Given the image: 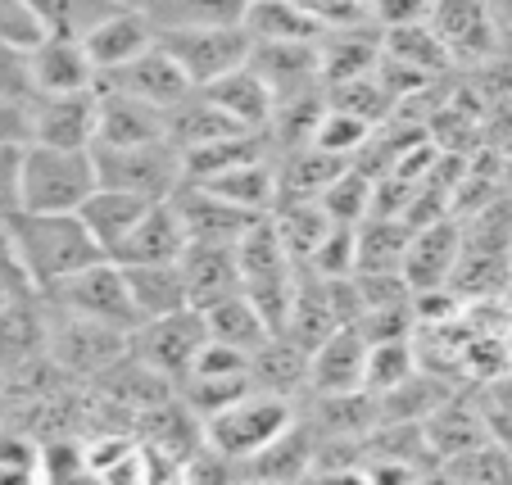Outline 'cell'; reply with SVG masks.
Returning <instances> with one entry per match:
<instances>
[{"instance_id": "1", "label": "cell", "mask_w": 512, "mask_h": 485, "mask_svg": "<svg viewBox=\"0 0 512 485\" xmlns=\"http://www.w3.org/2000/svg\"><path fill=\"white\" fill-rule=\"evenodd\" d=\"M5 241H10V254L23 263V272L32 277L37 291L73 277L78 268L105 259L91 232L82 227L78 214H28V209H14L5 218Z\"/></svg>"}, {"instance_id": "2", "label": "cell", "mask_w": 512, "mask_h": 485, "mask_svg": "<svg viewBox=\"0 0 512 485\" xmlns=\"http://www.w3.org/2000/svg\"><path fill=\"white\" fill-rule=\"evenodd\" d=\"M100 186L91 150L37 146L28 141L19 155V209L28 214H78L82 200Z\"/></svg>"}, {"instance_id": "3", "label": "cell", "mask_w": 512, "mask_h": 485, "mask_svg": "<svg viewBox=\"0 0 512 485\" xmlns=\"http://www.w3.org/2000/svg\"><path fill=\"white\" fill-rule=\"evenodd\" d=\"M236 268H241V291L259 304V313L268 318V327L286 331V313L295 300V282H300V268L286 254L272 218H254L241 236H236Z\"/></svg>"}, {"instance_id": "4", "label": "cell", "mask_w": 512, "mask_h": 485, "mask_svg": "<svg viewBox=\"0 0 512 485\" xmlns=\"http://www.w3.org/2000/svg\"><path fill=\"white\" fill-rule=\"evenodd\" d=\"M46 309V359L55 363L64 377H91L109 372L118 359L132 354V331L114 327V322H96L82 318V313L55 309V304L41 300Z\"/></svg>"}, {"instance_id": "5", "label": "cell", "mask_w": 512, "mask_h": 485, "mask_svg": "<svg viewBox=\"0 0 512 485\" xmlns=\"http://www.w3.org/2000/svg\"><path fill=\"white\" fill-rule=\"evenodd\" d=\"M295 422V404L281 395H268V390H245L241 399L223 404L218 413L200 418V440L209 449H218L223 458L241 463L254 449H263L277 431H286Z\"/></svg>"}, {"instance_id": "6", "label": "cell", "mask_w": 512, "mask_h": 485, "mask_svg": "<svg viewBox=\"0 0 512 485\" xmlns=\"http://www.w3.org/2000/svg\"><path fill=\"white\" fill-rule=\"evenodd\" d=\"M41 300L55 304V309L82 313V318L114 322V327H127V331L141 322V313H136V304H132V291H127L123 263H114L109 254L87 263V268H78L73 277H64V282L46 286Z\"/></svg>"}, {"instance_id": "7", "label": "cell", "mask_w": 512, "mask_h": 485, "mask_svg": "<svg viewBox=\"0 0 512 485\" xmlns=\"http://www.w3.org/2000/svg\"><path fill=\"white\" fill-rule=\"evenodd\" d=\"M100 186L132 191L145 200H168L182 186V155L168 141H141V146H91Z\"/></svg>"}, {"instance_id": "8", "label": "cell", "mask_w": 512, "mask_h": 485, "mask_svg": "<svg viewBox=\"0 0 512 485\" xmlns=\"http://www.w3.org/2000/svg\"><path fill=\"white\" fill-rule=\"evenodd\" d=\"M155 41L177 59L191 87H209L250 59V37L241 23H213V28H159Z\"/></svg>"}, {"instance_id": "9", "label": "cell", "mask_w": 512, "mask_h": 485, "mask_svg": "<svg viewBox=\"0 0 512 485\" xmlns=\"http://www.w3.org/2000/svg\"><path fill=\"white\" fill-rule=\"evenodd\" d=\"M204 345V318L200 309H177V313H159V318H145L132 327V354L155 368L159 377L177 381L186 377V368L195 363Z\"/></svg>"}, {"instance_id": "10", "label": "cell", "mask_w": 512, "mask_h": 485, "mask_svg": "<svg viewBox=\"0 0 512 485\" xmlns=\"http://www.w3.org/2000/svg\"><path fill=\"white\" fill-rule=\"evenodd\" d=\"M426 23L440 32L454 64H485L499 55L503 32L490 0H431Z\"/></svg>"}, {"instance_id": "11", "label": "cell", "mask_w": 512, "mask_h": 485, "mask_svg": "<svg viewBox=\"0 0 512 485\" xmlns=\"http://www.w3.org/2000/svg\"><path fill=\"white\" fill-rule=\"evenodd\" d=\"M96 87L123 91V96H136V100H145V105H155V109H173L177 100H186L195 91L191 78L177 68V59L168 55L159 41L150 50H141V55H132L127 64L96 73Z\"/></svg>"}, {"instance_id": "12", "label": "cell", "mask_w": 512, "mask_h": 485, "mask_svg": "<svg viewBox=\"0 0 512 485\" xmlns=\"http://www.w3.org/2000/svg\"><path fill=\"white\" fill-rule=\"evenodd\" d=\"M28 141L64 150H91L96 141V91L37 96L28 105Z\"/></svg>"}, {"instance_id": "13", "label": "cell", "mask_w": 512, "mask_h": 485, "mask_svg": "<svg viewBox=\"0 0 512 485\" xmlns=\"http://www.w3.org/2000/svg\"><path fill=\"white\" fill-rule=\"evenodd\" d=\"M458 250H463V227L458 218H431V223H417L413 236H408V250H404V282L413 291H426V286H449V272L458 263Z\"/></svg>"}, {"instance_id": "14", "label": "cell", "mask_w": 512, "mask_h": 485, "mask_svg": "<svg viewBox=\"0 0 512 485\" xmlns=\"http://www.w3.org/2000/svg\"><path fill=\"white\" fill-rule=\"evenodd\" d=\"M182 282L191 309H209L223 295L241 291V268H236V241H186L182 259Z\"/></svg>"}, {"instance_id": "15", "label": "cell", "mask_w": 512, "mask_h": 485, "mask_svg": "<svg viewBox=\"0 0 512 485\" xmlns=\"http://www.w3.org/2000/svg\"><path fill=\"white\" fill-rule=\"evenodd\" d=\"M32 59V87L37 96H78L96 91V64L78 37H41L28 50Z\"/></svg>"}, {"instance_id": "16", "label": "cell", "mask_w": 512, "mask_h": 485, "mask_svg": "<svg viewBox=\"0 0 512 485\" xmlns=\"http://www.w3.org/2000/svg\"><path fill=\"white\" fill-rule=\"evenodd\" d=\"M363 359L368 340L358 327H336L309 350V390L304 395H336V390H363Z\"/></svg>"}, {"instance_id": "17", "label": "cell", "mask_w": 512, "mask_h": 485, "mask_svg": "<svg viewBox=\"0 0 512 485\" xmlns=\"http://www.w3.org/2000/svg\"><path fill=\"white\" fill-rule=\"evenodd\" d=\"M245 64L268 82L277 100L322 87V78H318V41H254Z\"/></svg>"}, {"instance_id": "18", "label": "cell", "mask_w": 512, "mask_h": 485, "mask_svg": "<svg viewBox=\"0 0 512 485\" xmlns=\"http://www.w3.org/2000/svg\"><path fill=\"white\" fill-rule=\"evenodd\" d=\"M186 250V227L177 218L173 200H155L136 218V227L114 245V263H177Z\"/></svg>"}, {"instance_id": "19", "label": "cell", "mask_w": 512, "mask_h": 485, "mask_svg": "<svg viewBox=\"0 0 512 485\" xmlns=\"http://www.w3.org/2000/svg\"><path fill=\"white\" fill-rule=\"evenodd\" d=\"M78 41L87 46L96 73H105V68H118L132 55H141V50L155 46V23L145 19L141 5H118L114 14H105V19L96 23V28L82 32Z\"/></svg>"}, {"instance_id": "20", "label": "cell", "mask_w": 512, "mask_h": 485, "mask_svg": "<svg viewBox=\"0 0 512 485\" xmlns=\"http://www.w3.org/2000/svg\"><path fill=\"white\" fill-rule=\"evenodd\" d=\"M141 141H164V109L123 96V91L96 87V141L91 146H141Z\"/></svg>"}, {"instance_id": "21", "label": "cell", "mask_w": 512, "mask_h": 485, "mask_svg": "<svg viewBox=\"0 0 512 485\" xmlns=\"http://www.w3.org/2000/svg\"><path fill=\"white\" fill-rule=\"evenodd\" d=\"M168 200H173L177 218H182V227H186V241H236L254 218H263V214H245V209H236L223 195L204 191V186H195V182H182Z\"/></svg>"}, {"instance_id": "22", "label": "cell", "mask_w": 512, "mask_h": 485, "mask_svg": "<svg viewBox=\"0 0 512 485\" xmlns=\"http://www.w3.org/2000/svg\"><path fill=\"white\" fill-rule=\"evenodd\" d=\"M313 454H318V436L304 418H295L286 431L268 440L263 449H254L250 458L236 463V476H259V481H300L313 472Z\"/></svg>"}, {"instance_id": "23", "label": "cell", "mask_w": 512, "mask_h": 485, "mask_svg": "<svg viewBox=\"0 0 512 485\" xmlns=\"http://www.w3.org/2000/svg\"><path fill=\"white\" fill-rule=\"evenodd\" d=\"M200 91L223 109L236 127H245V132H268L272 109H277V96H272V87L254 73L250 64L232 68V73H223V78H213L209 87H200Z\"/></svg>"}, {"instance_id": "24", "label": "cell", "mask_w": 512, "mask_h": 485, "mask_svg": "<svg viewBox=\"0 0 512 485\" xmlns=\"http://www.w3.org/2000/svg\"><path fill=\"white\" fill-rule=\"evenodd\" d=\"M250 386L281 395L300 408L304 390H309V350L295 345L290 336H268L259 350L250 354Z\"/></svg>"}, {"instance_id": "25", "label": "cell", "mask_w": 512, "mask_h": 485, "mask_svg": "<svg viewBox=\"0 0 512 485\" xmlns=\"http://www.w3.org/2000/svg\"><path fill=\"white\" fill-rule=\"evenodd\" d=\"M381 59V32L372 23H358V28H331L318 37V78L322 87L331 82H349L372 73Z\"/></svg>"}, {"instance_id": "26", "label": "cell", "mask_w": 512, "mask_h": 485, "mask_svg": "<svg viewBox=\"0 0 512 485\" xmlns=\"http://www.w3.org/2000/svg\"><path fill=\"white\" fill-rule=\"evenodd\" d=\"M195 186L223 195L227 204L245 209V214H272V204H277V164H272V155H259V159H245L236 168L204 177Z\"/></svg>"}, {"instance_id": "27", "label": "cell", "mask_w": 512, "mask_h": 485, "mask_svg": "<svg viewBox=\"0 0 512 485\" xmlns=\"http://www.w3.org/2000/svg\"><path fill=\"white\" fill-rule=\"evenodd\" d=\"M150 204H155V200H145V195L114 191V186H96V191L82 200L78 218H82V227L91 232V241H96L105 254H114V245L132 232L136 218H141Z\"/></svg>"}, {"instance_id": "28", "label": "cell", "mask_w": 512, "mask_h": 485, "mask_svg": "<svg viewBox=\"0 0 512 485\" xmlns=\"http://www.w3.org/2000/svg\"><path fill=\"white\" fill-rule=\"evenodd\" d=\"M200 318H204V336L223 340V345H232V350H241V354H254L268 336H277V331L268 327V318L259 313V304L245 291L223 295L218 304L200 309Z\"/></svg>"}, {"instance_id": "29", "label": "cell", "mask_w": 512, "mask_h": 485, "mask_svg": "<svg viewBox=\"0 0 512 485\" xmlns=\"http://www.w3.org/2000/svg\"><path fill=\"white\" fill-rule=\"evenodd\" d=\"M377 32H381V55L404 64V68H413V73H422V78H440V73L454 68V55L445 50L440 32H435L426 19L399 23V28H377Z\"/></svg>"}, {"instance_id": "30", "label": "cell", "mask_w": 512, "mask_h": 485, "mask_svg": "<svg viewBox=\"0 0 512 485\" xmlns=\"http://www.w3.org/2000/svg\"><path fill=\"white\" fill-rule=\"evenodd\" d=\"M413 223L399 214H368L354 223V272H386L404 263Z\"/></svg>"}, {"instance_id": "31", "label": "cell", "mask_w": 512, "mask_h": 485, "mask_svg": "<svg viewBox=\"0 0 512 485\" xmlns=\"http://www.w3.org/2000/svg\"><path fill=\"white\" fill-rule=\"evenodd\" d=\"M123 277H127V291H132V304H136V313H141V322L159 318V313L191 309L177 263H123Z\"/></svg>"}, {"instance_id": "32", "label": "cell", "mask_w": 512, "mask_h": 485, "mask_svg": "<svg viewBox=\"0 0 512 485\" xmlns=\"http://www.w3.org/2000/svg\"><path fill=\"white\" fill-rule=\"evenodd\" d=\"M245 37L254 41H318L322 28L300 0H245Z\"/></svg>"}, {"instance_id": "33", "label": "cell", "mask_w": 512, "mask_h": 485, "mask_svg": "<svg viewBox=\"0 0 512 485\" xmlns=\"http://www.w3.org/2000/svg\"><path fill=\"white\" fill-rule=\"evenodd\" d=\"M268 218L277 227L286 254L295 259V268H304L313 259V250L322 245V236L331 232V214L318 200H281V204H272Z\"/></svg>"}, {"instance_id": "34", "label": "cell", "mask_w": 512, "mask_h": 485, "mask_svg": "<svg viewBox=\"0 0 512 485\" xmlns=\"http://www.w3.org/2000/svg\"><path fill=\"white\" fill-rule=\"evenodd\" d=\"M422 436H426V449L435 454V463H440V458L458 454V449H472V445H481V440H490V427H485L481 408H463L458 399H445V404L422 422Z\"/></svg>"}, {"instance_id": "35", "label": "cell", "mask_w": 512, "mask_h": 485, "mask_svg": "<svg viewBox=\"0 0 512 485\" xmlns=\"http://www.w3.org/2000/svg\"><path fill=\"white\" fill-rule=\"evenodd\" d=\"M46 354V309H41V291L28 300L0 309V363H28Z\"/></svg>"}, {"instance_id": "36", "label": "cell", "mask_w": 512, "mask_h": 485, "mask_svg": "<svg viewBox=\"0 0 512 485\" xmlns=\"http://www.w3.org/2000/svg\"><path fill=\"white\" fill-rule=\"evenodd\" d=\"M145 19L159 28H213V23H241L245 0H141Z\"/></svg>"}, {"instance_id": "37", "label": "cell", "mask_w": 512, "mask_h": 485, "mask_svg": "<svg viewBox=\"0 0 512 485\" xmlns=\"http://www.w3.org/2000/svg\"><path fill=\"white\" fill-rule=\"evenodd\" d=\"M322 96H327L331 109H345V114L363 118V123H372V127H381L399 109V100L381 87L377 73H363V78H349V82H331V87H322Z\"/></svg>"}, {"instance_id": "38", "label": "cell", "mask_w": 512, "mask_h": 485, "mask_svg": "<svg viewBox=\"0 0 512 485\" xmlns=\"http://www.w3.org/2000/svg\"><path fill=\"white\" fill-rule=\"evenodd\" d=\"M417 372V350L413 336H395V340H368V359H363V390L386 395L399 381H408Z\"/></svg>"}, {"instance_id": "39", "label": "cell", "mask_w": 512, "mask_h": 485, "mask_svg": "<svg viewBox=\"0 0 512 485\" xmlns=\"http://www.w3.org/2000/svg\"><path fill=\"white\" fill-rule=\"evenodd\" d=\"M318 204L331 214V223H349V227L363 223V218L372 214V177L363 173L358 159H349V164L327 182V191L318 195Z\"/></svg>"}, {"instance_id": "40", "label": "cell", "mask_w": 512, "mask_h": 485, "mask_svg": "<svg viewBox=\"0 0 512 485\" xmlns=\"http://www.w3.org/2000/svg\"><path fill=\"white\" fill-rule=\"evenodd\" d=\"M28 5L41 19L46 37H82V32L96 28L105 14H114L123 0H28Z\"/></svg>"}, {"instance_id": "41", "label": "cell", "mask_w": 512, "mask_h": 485, "mask_svg": "<svg viewBox=\"0 0 512 485\" xmlns=\"http://www.w3.org/2000/svg\"><path fill=\"white\" fill-rule=\"evenodd\" d=\"M435 476H449V481H512V449H503L499 440H481L472 449L440 458Z\"/></svg>"}, {"instance_id": "42", "label": "cell", "mask_w": 512, "mask_h": 485, "mask_svg": "<svg viewBox=\"0 0 512 485\" xmlns=\"http://www.w3.org/2000/svg\"><path fill=\"white\" fill-rule=\"evenodd\" d=\"M372 132L377 127L372 123H363V118H354V114H345V109H322V118L313 123V136H309V146H318V150H327V155H336V159H358L363 150L372 146Z\"/></svg>"}, {"instance_id": "43", "label": "cell", "mask_w": 512, "mask_h": 485, "mask_svg": "<svg viewBox=\"0 0 512 485\" xmlns=\"http://www.w3.org/2000/svg\"><path fill=\"white\" fill-rule=\"evenodd\" d=\"M41 440L23 427H0V481H37Z\"/></svg>"}, {"instance_id": "44", "label": "cell", "mask_w": 512, "mask_h": 485, "mask_svg": "<svg viewBox=\"0 0 512 485\" xmlns=\"http://www.w3.org/2000/svg\"><path fill=\"white\" fill-rule=\"evenodd\" d=\"M304 268L318 272V277H349L354 272V227L331 223V232L322 236V245L313 250V259Z\"/></svg>"}, {"instance_id": "45", "label": "cell", "mask_w": 512, "mask_h": 485, "mask_svg": "<svg viewBox=\"0 0 512 485\" xmlns=\"http://www.w3.org/2000/svg\"><path fill=\"white\" fill-rule=\"evenodd\" d=\"M0 100H19V105L37 100L28 46H5V41H0Z\"/></svg>"}, {"instance_id": "46", "label": "cell", "mask_w": 512, "mask_h": 485, "mask_svg": "<svg viewBox=\"0 0 512 485\" xmlns=\"http://www.w3.org/2000/svg\"><path fill=\"white\" fill-rule=\"evenodd\" d=\"M46 37L41 32V19L32 14L28 0H0V41L5 46H37V41Z\"/></svg>"}, {"instance_id": "47", "label": "cell", "mask_w": 512, "mask_h": 485, "mask_svg": "<svg viewBox=\"0 0 512 485\" xmlns=\"http://www.w3.org/2000/svg\"><path fill=\"white\" fill-rule=\"evenodd\" d=\"M304 10L318 19L322 32L331 28H358V23H372L368 0H300Z\"/></svg>"}, {"instance_id": "48", "label": "cell", "mask_w": 512, "mask_h": 485, "mask_svg": "<svg viewBox=\"0 0 512 485\" xmlns=\"http://www.w3.org/2000/svg\"><path fill=\"white\" fill-rule=\"evenodd\" d=\"M372 28H399V23H422L431 14V0H368Z\"/></svg>"}, {"instance_id": "49", "label": "cell", "mask_w": 512, "mask_h": 485, "mask_svg": "<svg viewBox=\"0 0 512 485\" xmlns=\"http://www.w3.org/2000/svg\"><path fill=\"white\" fill-rule=\"evenodd\" d=\"M28 295H37L32 277L23 272V263L10 250H0V309H10V304L28 300Z\"/></svg>"}, {"instance_id": "50", "label": "cell", "mask_w": 512, "mask_h": 485, "mask_svg": "<svg viewBox=\"0 0 512 485\" xmlns=\"http://www.w3.org/2000/svg\"><path fill=\"white\" fill-rule=\"evenodd\" d=\"M19 155L23 146H0V223L19 209Z\"/></svg>"}, {"instance_id": "51", "label": "cell", "mask_w": 512, "mask_h": 485, "mask_svg": "<svg viewBox=\"0 0 512 485\" xmlns=\"http://www.w3.org/2000/svg\"><path fill=\"white\" fill-rule=\"evenodd\" d=\"M0 146H28V105L0 100Z\"/></svg>"}, {"instance_id": "52", "label": "cell", "mask_w": 512, "mask_h": 485, "mask_svg": "<svg viewBox=\"0 0 512 485\" xmlns=\"http://www.w3.org/2000/svg\"><path fill=\"white\" fill-rule=\"evenodd\" d=\"M123 5H141V0H123Z\"/></svg>"}]
</instances>
